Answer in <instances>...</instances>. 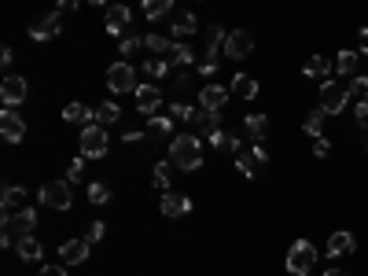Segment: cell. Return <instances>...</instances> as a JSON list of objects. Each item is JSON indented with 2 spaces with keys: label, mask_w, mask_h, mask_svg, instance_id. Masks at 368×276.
I'll list each match as a JSON object with an SVG mask.
<instances>
[{
  "label": "cell",
  "mask_w": 368,
  "mask_h": 276,
  "mask_svg": "<svg viewBox=\"0 0 368 276\" xmlns=\"http://www.w3.org/2000/svg\"><path fill=\"white\" fill-rule=\"evenodd\" d=\"M37 229V210L22 206V210H4V229H0V243L15 247L22 236H33Z\"/></svg>",
  "instance_id": "cell-1"
},
{
  "label": "cell",
  "mask_w": 368,
  "mask_h": 276,
  "mask_svg": "<svg viewBox=\"0 0 368 276\" xmlns=\"http://www.w3.org/2000/svg\"><path fill=\"white\" fill-rule=\"evenodd\" d=\"M169 162L174 169H199L203 166V140L192 133H181L169 140Z\"/></svg>",
  "instance_id": "cell-2"
},
{
  "label": "cell",
  "mask_w": 368,
  "mask_h": 276,
  "mask_svg": "<svg viewBox=\"0 0 368 276\" xmlns=\"http://www.w3.org/2000/svg\"><path fill=\"white\" fill-rule=\"evenodd\" d=\"M313 266H317V247L309 240H295L291 251H287V273L291 276H309Z\"/></svg>",
  "instance_id": "cell-3"
},
{
  "label": "cell",
  "mask_w": 368,
  "mask_h": 276,
  "mask_svg": "<svg viewBox=\"0 0 368 276\" xmlns=\"http://www.w3.org/2000/svg\"><path fill=\"white\" fill-rule=\"evenodd\" d=\"M107 125H85L82 129V155L85 159H103V155H107Z\"/></svg>",
  "instance_id": "cell-4"
},
{
  "label": "cell",
  "mask_w": 368,
  "mask_h": 276,
  "mask_svg": "<svg viewBox=\"0 0 368 276\" xmlns=\"http://www.w3.org/2000/svg\"><path fill=\"white\" fill-rule=\"evenodd\" d=\"M346 100H350V85L346 82H324L321 85V111L324 114L346 111Z\"/></svg>",
  "instance_id": "cell-5"
},
{
  "label": "cell",
  "mask_w": 368,
  "mask_h": 276,
  "mask_svg": "<svg viewBox=\"0 0 368 276\" xmlns=\"http://www.w3.org/2000/svg\"><path fill=\"white\" fill-rule=\"evenodd\" d=\"M41 206H48V210H70V181H48V184H41Z\"/></svg>",
  "instance_id": "cell-6"
},
{
  "label": "cell",
  "mask_w": 368,
  "mask_h": 276,
  "mask_svg": "<svg viewBox=\"0 0 368 276\" xmlns=\"http://www.w3.org/2000/svg\"><path fill=\"white\" fill-rule=\"evenodd\" d=\"M269 162V151L261 148V144H254V148H240L236 151V169H240L243 177H254L261 166Z\"/></svg>",
  "instance_id": "cell-7"
},
{
  "label": "cell",
  "mask_w": 368,
  "mask_h": 276,
  "mask_svg": "<svg viewBox=\"0 0 368 276\" xmlns=\"http://www.w3.org/2000/svg\"><path fill=\"white\" fill-rule=\"evenodd\" d=\"M254 52V33L251 30H232L225 37V56L229 59H247Z\"/></svg>",
  "instance_id": "cell-8"
},
{
  "label": "cell",
  "mask_w": 368,
  "mask_h": 276,
  "mask_svg": "<svg viewBox=\"0 0 368 276\" xmlns=\"http://www.w3.org/2000/svg\"><path fill=\"white\" fill-rule=\"evenodd\" d=\"M107 85H111L114 92H137V70L129 67V63H111Z\"/></svg>",
  "instance_id": "cell-9"
},
{
  "label": "cell",
  "mask_w": 368,
  "mask_h": 276,
  "mask_svg": "<svg viewBox=\"0 0 368 276\" xmlns=\"http://www.w3.org/2000/svg\"><path fill=\"white\" fill-rule=\"evenodd\" d=\"M59 19H63L59 11H52V15H37V19L30 22V37H33V41H52V37L63 30Z\"/></svg>",
  "instance_id": "cell-10"
},
{
  "label": "cell",
  "mask_w": 368,
  "mask_h": 276,
  "mask_svg": "<svg viewBox=\"0 0 368 276\" xmlns=\"http://www.w3.org/2000/svg\"><path fill=\"white\" fill-rule=\"evenodd\" d=\"M0 137H4L8 144H19L26 137V122L19 118V111H0Z\"/></svg>",
  "instance_id": "cell-11"
},
{
  "label": "cell",
  "mask_w": 368,
  "mask_h": 276,
  "mask_svg": "<svg viewBox=\"0 0 368 276\" xmlns=\"http://www.w3.org/2000/svg\"><path fill=\"white\" fill-rule=\"evenodd\" d=\"M26 82L22 77H15V74H8L4 82H0V100H4V107H15V103H22L26 100Z\"/></svg>",
  "instance_id": "cell-12"
},
{
  "label": "cell",
  "mask_w": 368,
  "mask_h": 276,
  "mask_svg": "<svg viewBox=\"0 0 368 276\" xmlns=\"http://www.w3.org/2000/svg\"><path fill=\"white\" fill-rule=\"evenodd\" d=\"M129 19H133V11H129L125 4H111L107 8V19H103V26H107V33L118 37V33H125L129 30Z\"/></svg>",
  "instance_id": "cell-13"
},
{
  "label": "cell",
  "mask_w": 368,
  "mask_h": 276,
  "mask_svg": "<svg viewBox=\"0 0 368 276\" xmlns=\"http://www.w3.org/2000/svg\"><path fill=\"white\" fill-rule=\"evenodd\" d=\"M159 103H162V89L159 85H140L137 89V111L140 114H155V111H159Z\"/></svg>",
  "instance_id": "cell-14"
},
{
  "label": "cell",
  "mask_w": 368,
  "mask_h": 276,
  "mask_svg": "<svg viewBox=\"0 0 368 276\" xmlns=\"http://www.w3.org/2000/svg\"><path fill=\"white\" fill-rule=\"evenodd\" d=\"M159 210L166 217H184V214H192V199H188V195H181V192H166Z\"/></svg>",
  "instance_id": "cell-15"
},
{
  "label": "cell",
  "mask_w": 368,
  "mask_h": 276,
  "mask_svg": "<svg viewBox=\"0 0 368 276\" xmlns=\"http://www.w3.org/2000/svg\"><path fill=\"white\" fill-rule=\"evenodd\" d=\"M89 251H92L89 240H67L59 247V258H63V266H82V261L89 258Z\"/></svg>",
  "instance_id": "cell-16"
},
{
  "label": "cell",
  "mask_w": 368,
  "mask_h": 276,
  "mask_svg": "<svg viewBox=\"0 0 368 276\" xmlns=\"http://www.w3.org/2000/svg\"><path fill=\"white\" fill-rule=\"evenodd\" d=\"M63 118H67V122H74V125H96V111L92 107H85L82 100H74V103H67V107H63Z\"/></svg>",
  "instance_id": "cell-17"
},
{
  "label": "cell",
  "mask_w": 368,
  "mask_h": 276,
  "mask_svg": "<svg viewBox=\"0 0 368 276\" xmlns=\"http://www.w3.org/2000/svg\"><path fill=\"white\" fill-rule=\"evenodd\" d=\"M353 251H358L353 232H332V236H328V254H332V258H343V254H353Z\"/></svg>",
  "instance_id": "cell-18"
},
{
  "label": "cell",
  "mask_w": 368,
  "mask_h": 276,
  "mask_svg": "<svg viewBox=\"0 0 368 276\" xmlns=\"http://www.w3.org/2000/svg\"><path fill=\"white\" fill-rule=\"evenodd\" d=\"M225 100H229V92L221 89V85H206L199 92V107L203 111H221V107H225Z\"/></svg>",
  "instance_id": "cell-19"
},
{
  "label": "cell",
  "mask_w": 368,
  "mask_h": 276,
  "mask_svg": "<svg viewBox=\"0 0 368 276\" xmlns=\"http://www.w3.org/2000/svg\"><path fill=\"white\" fill-rule=\"evenodd\" d=\"M192 125L199 129V137H214L217 129H221V111H199Z\"/></svg>",
  "instance_id": "cell-20"
},
{
  "label": "cell",
  "mask_w": 368,
  "mask_h": 276,
  "mask_svg": "<svg viewBox=\"0 0 368 276\" xmlns=\"http://www.w3.org/2000/svg\"><path fill=\"white\" fill-rule=\"evenodd\" d=\"M166 63H169V67H192V63H195V52H192L188 45H169Z\"/></svg>",
  "instance_id": "cell-21"
},
{
  "label": "cell",
  "mask_w": 368,
  "mask_h": 276,
  "mask_svg": "<svg viewBox=\"0 0 368 276\" xmlns=\"http://www.w3.org/2000/svg\"><path fill=\"white\" fill-rule=\"evenodd\" d=\"M232 92H236L240 100H254V96H258V82H254L251 74H236V77H232Z\"/></svg>",
  "instance_id": "cell-22"
},
{
  "label": "cell",
  "mask_w": 368,
  "mask_h": 276,
  "mask_svg": "<svg viewBox=\"0 0 368 276\" xmlns=\"http://www.w3.org/2000/svg\"><path fill=\"white\" fill-rule=\"evenodd\" d=\"M15 254L22 261H37V258H41V243H37L33 236H22V240L15 243Z\"/></svg>",
  "instance_id": "cell-23"
},
{
  "label": "cell",
  "mask_w": 368,
  "mask_h": 276,
  "mask_svg": "<svg viewBox=\"0 0 368 276\" xmlns=\"http://www.w3.org/2000/svg\"><path fill=\"white\" fill-rule=\"evenodd\" d=\"M195 30H199V19H195L192 11H181V15L174 19V33L177 37H192Z\"/></svg>",
  "instance_id": "cell-24"
},
{
  "label": "cell",
  "mask_w": 368,
  "mask_h": 276,
  "mask_svg": "<svg viewBox=\"0 0 368 276\" xmlns=\"http://www.w3.org/2000/svg\"><path fill=\"white\" fill-rule=\"evenodd\" d=\"M22 199H26V188H19V184H8L4 195H0V206H4V210H22Z\"/></svg>",
  "instance_id": "cell-25"
},
{
  "label": "cell",
  "mask_w": 368,
  "mask_h": 276,
  "mask_svg": "<svg viewBox=\"0 0 368 276\" xmlns=\"http://www.w3.org/2000/svg\"><path fill=\"white\" fill-rule=\"evenodd\" d=\"M247 133H251V140H266V133H269V118L266 114H247Z\"/></svg>",
  "instance_id": "cell-26"
},
{
  "label": "cell",
  "mask_w": 368,
  "mask_h": 276,
  "mask_svg": "<svg viewBox=\"0 0 368 276\" xmlns=\"http://www.w3.org/2000/svg\"><path fill=\"white\" fill-rule=\"evenodd\" d=\"M335 70L343 74V77H358V52H339Z\"/></svg>",
  "instance_id": "cell-27"
},
{
  "label": "cell",
  "mask_w": 368,
  "mask_h": 276,
  "mask_svg": "<svg viewBox=\"0 0 368 276\" xmlns=\"http://www.w3.org/2000/svg\"><path fill=\"white\" fill-rule=\"evenodd\" d=\"M306 77H328L332 74V59H324V56H313V59H306Z\"/></svg>",
  "instance_id": "cell-28"
},
{
  "label": "cell",
  "mask_w": 368,
  "mask_h": 276,
  "mask_svg": "<svg viewBox=\"0 0 368 276\" xmlns=\"http://www.w3.org/2000/svg\"><path fill=\"white\" fill-rule=\"evenodd\" d=\"M118 118H122V107H118V103H111V100L96 107V122H100V125H114Z\"/></svg>",
  "instance_id": "cell-29"
},
{
  "label": "cell",
  "mask_w": 368,
  "mask_h": 276,
  "mask_svg": "<svg viewBox=\"0 0 368 276\" xmlns=\"http://www.w3.org/2000/svg\"><path fill=\"white\" fill-rule=\"evenodd\" d=\"M144 15L148 19H159V15H169V11H174V0H144Z\"/></svg>",
  "instance_id": "cell-30"
},
{
  "label": "cell",
  "mask_w": 368,
  "mask_h": 276,
  "mask_svg": "<svg viewBox=\"0 0 368 276\" xmlns=\"http://www.w3.org/2000/svg\"><path fill=\"white\" fill-rule=\"evenodd\" d=\"M169 125H174V118H159V114H151L148 118V137H169Z\"/></svg>",
  "instance_id": "cell-31"
},
{
  "label": "cell",
  "mask_w": 368,
  "mask_h": 276,
  "mask_svg": "<svg viewBox=\"0 0 368 276\" xmlns=\"http://www.w3.org/2000/svg\"><path fill=\"white\" fill-rule=\"evenodd\" d=\"M324 118H328L324 111H309L306 122H302V129H306L309 137H321V133H324Z\"/></svg>",
  "instance_id": "cell-32"
},
{
  "label": "cell",
  "mask_w": 368,
  "mask_h": 276,
  "mask_svg": "<svg viewBox=\"0 0 368 276\" xmlns=\"http://www.w3.org/2000/svg\"><path fill=\"white\" fill-rule=\"evenodd\" d=\"M144 48L155 52V56H166V52H169V37H162V33H148V37H144Z\"/></svg>",
  "instance_id": "cell-33"
},
{
  "label": "cell",
  "mask_w": 368,
  "mask_h": 276,
  "mask_svg": "<svg viewBox=\"0 0 368 276\" xmlns=\"http://www.w3.org/2000/svg\"><path fill=\"white\" fill-rule=\"evenodd\" d=\"M89 203H96V206H103V203H111V188L103 181H96V184H89Z\"/></svg>",
  "instance_id": "cell-34"
},
{
  "label": "cell",
  "mask_w": 368,
  "mask_h": 276,
  "mask_svg": "<svg viewBox=\"0 0 368 276\" xmlns=\"http://www.w3.org/2000/svg\"><path fill=\"white\" fill-rule=\"evenodd\" d=\"M195 114L199 111H192L188 103H169V118H174V122H195Z\"/></svg>",
  "instance_id": "cell-35"
},
{
  "label": "cell",
  "mask_w": 368,
  "mask_h": 276,
  "mask_svg": "<svg viewBox=\"0 0 368 276\" xmlns=\"http://www.w3.org/2000/svg\"><path fill=\"white\" fill-rule=\"evenodd\" d=\"M350 100H358V103H365L368 100V77H350Z\"/></svg>",
  "instance_id": "cell-36"
},
{
  "label": "cell",
  "mask_w": 368,
  "mask_h": 276,
  "mask_svg": "<svg viewBox=\"0 0 368 276\" xmlns=\"http://www.w3.org/2000/svg\"><path fill=\"white\" fill-rule=\"evenodd\" d=\"M140 48H144V41H140L137 33H129V37H122V48H118V52H122L125 59H133V56H137Z\"/></svg>",
  "instance_id": "cell-37"
},
{
  "label": "cell",
  "mask_w": 368,
  "mask_h": 276,
  "mask_svg": "<svg viewBox=\"0 0 368 276\" xmlns=\"http://www.w3.org/2000/svg\"><path fill=\"white\" fill-rule=\"evenodd\" d=\"M169 166H174V162H159V166H155V188H169V174H174V169H169Z\"/></svg>",
  "instance_id": "cell-38"
},
{
  "label": "cell",
  "mask_w": 368,
  "mask_h": 276,
  "mask_svg": "<svg viewBox=\"0 0 368 276\" xmlns=\"http://www.w3.org/2000/svg\"><path fill=\"white\" fill-rule=\"evenodd\" d=\"M103 236H107V225H103V221H92V225H85V240H89V243H100Z\"/></svg>",
  "instance_id": "cell-39"
},
{
  "label": "cell",
  "mask_w": 368,
  "mask_h": 276,
  "mask_svg": "<svg viewBox=\"0 0 368 276\" xmlns=\"http://www.w3.org/2000/svg\"><path fill=\"white\" fill-rule=\"evenodd\" d=\"M144 74H151V77H166V74H169V63H166V59H151V63H144Z\"/></svg>",
  "instance_id": "cell-40"
},
{
  "label": "cell",
  "mask_w": 368,
  "mask_h": 276,
  "mask_svg": "<svg viewBox=\"0 0 368 276\" xmlns=\"http://www.w3.org/2000/svg\"><path fill=\"white\" fill-rule=\"evenodd\" d=\"M82 174H85V155H82V159H74V162H70V169H67V181H70V184H77V181H82Z\"/></svg>",
  "instance_id": "cell-41"
},
{
  "label": "cell",
  "mask_w": 368,
  "mask_h": 276,
  "mask_svg": "<svg viewBox=\"0 0 368 276\" xmlns=\"http://www.w3.org/2000/svg\"><path fill=\"white\" fill-rule=\"evenodd\" d=\"M192 82H195V77H192L188 70H181V74L174 77V89H177V92H188V89H192Z\"/></svg>",
  "instance_id": "cell-42"
},
{
  "label": "cell",
  "mask_w": 368,
  "mask_h": 276,
  "mask_svg": "<svg viewBox=\"0 0 368 276\" xmlns=\"http://www.w3.org/2000/svg\"><path fill=\"white\" fill-rule=\"evenodd\" d=\"M353 114H358V125L368 133V100H365V103H358V111H353Z\"/></svg>",
  "instance_id": "cell-43"
},
{
  "label": "cell",
  "mask_w": 368,
  "mask_h": 276,
  "mask_svg": "<svg viewBox=\"0 0 368 276\" xmlns=\"http://www.w3.org/2000/svg\"><path fill=\"white\" fill-rule=\"evenodd\" d=\"M77 8H82V0H59V4H56L59 15H67V11H77Z\"/></svg>",
  "instance_id": "cell-44"
},
{
  "label": "cell",
  "mask_w": 368,
  "mask_h": 276,
  "mask_svg": "<svg viewBox=\"0 0 368 276\" xmlns=\"http://www.w3.org/2000/svg\"><path fill=\"white\" fill-rule=\"evenodd\" d=\"M328 151H332V148H328V140L317 137V144H313V155H317V159H328Z\"/></svg>",
  "instance_id": "cell-45"
},
{
  "label": "cell",
  "mask_w": 368,
  "mask_h": 276,
  "mask_svg": "<svg viewBox=\"0 0 368 276\" xmlns=\"http://www.w3.org/2000/svg\"><path fill=\"white\" fill-rule=\"evenodd\" d=\"M37 276H67V266H45Z\"/></svg>",
  "instance_id": "cell-46"
},
{
  "label": "cell",
  "mask_w": 368,
  "mask_h": 276,
  "mask_svg": "<svg viewBox=\"0 0 368 276\" xmlns=\"http://www.w3.org/2000/svg\"><path fill=\"white\" fill-rule=\"evenodd\" d=\"M11 59H15V52H11V48L0 52V63H4V67H11Z\"/></svg>",
  "instance_id": "cell-47"
},
{
  "label": "cell",
  "mask_w": 368,
  "mask_h": 276,
  "mask_svg": "<svg viewBox=\"0 0 368 276\" xmlns=\"http://www.w3.org/2000/svg\"><path fill=\"white\" fill-rule=\"evenodd\" d=\"M358 45H361V52H368V30H361V33H358Z\"/></svg>",
  "instance_id": "cell-48"
},
{
  "label": "cell",
  "mask_w": 368,
  "mask_h": 276,
  "mask_svg": "<svg viewBox=\"0 0 368 276\" xmlns=\"http://www.w3.org/2000/svg\"><path fill=\"white\" fill-rule=\"evenodd\" d=\"M324 276H346V273H343V269H328Z\"/></svg>",
  "instance_id": "cell-49"
},
{
  "label": "cell",
  "mask_w": 368,
  "mask_h": 276,
  "mask_svg": "<svg viewBox=\"0 0 368 276\" xmlns=\"http://www.w3.org/2000/svg\"><path fill=\"white\" fill-rule=\"evenodd\" d=\"M89 4H103V0H89Z\"/></svg>",
  "instance_id": "cell-50"
},
{
  "label": "cell",
  "mask_w": 368,
  "mask_h": 276,
  "mask_svg": "<svg viewBox=\"0 0 368 276\" xmlns=\"http://www.w3.org/2000/svg\"><path fill=\"white\" fill-rule=\"evenodd\" d=\"M365 151H368V148H365Z\"/></svg>",
  "instance_id": "cell-51"
}]
</instances>
